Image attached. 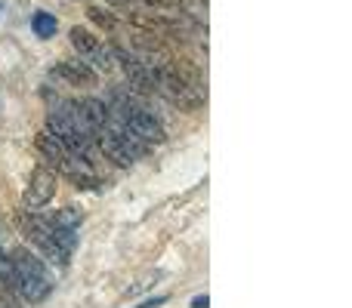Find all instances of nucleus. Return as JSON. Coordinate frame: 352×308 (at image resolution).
Returning a JSON list of instances; mask_svg holds the SVG:
<instances>
[{"label":"nucleus","mask_w":352,"mask_h":308,"mask_svg":"<svg viewBox=\"0 0 352 308\" xmlns=\"http://www.w3.org/2000/svg\"><path fill=\"white\" fill-rule=\"evenodd\" d=\"M12 268H16V293L25 299V303L37 305L50 296L53 290V281H50L43 262L37 259L28 250H16L12 253Z\"/></svg>","instance_id":"nucleus-1"},{"label":"nucleus","mask_w":352,"mask_h":308,"mask_svg":"<svg viewBox=\"0 0 352 308\" xmlns=\"http://www.w3.org/2000/svg\"><path fill=\"white\" fill-rule=\"evenodd\" d=\"M99 145H102V152L111 157V161L118 163V167H130L133 161H140L142 154H148V145L140 139H133V136L127 133V130L115 127V123H105L102 130H99Z\"/></svg>","instance_id":"nucleus-2"},{"label":"nucleus","mask_w":352,"mask_h":308,"mask_svg":"<svg viewBox=\"0 0 352 308\" xmlns=\"http://www.w3.org/2000/svg\"><path fill=\"white\" fill-rule=\"evenodd\" d=\"M109 123H115V127H121V130H127L133 139H140V142H146L148 148L152 145H161L164 142V123L155 117V111H148L146 105H140V108H133L127 117H121V121H109Z\"/></svg>","instance_id":"nucleus-3"},{"label":"nucleus","mask_w":352,"mask_h":308,"mask_svg":"<svg viewBox=\"0 0 352 308\" xmlns=\"http://www.w3.org/2000/svg\"><path fill=\"white\" fill-rule=\"evenodd\" d=\"M25 231H28V237H31V244L34 247H41V253L47 256L53 265H59V268H65V262H68V253L59 247V244L53 241V225L50 222H43L41 216H31L28 222H25Z\"/></svg>","instance_id":"nucleus-4"},{"label":"nucleus","mask_w":352,"mask_h":308,"mask_svg":"<svg viewBox=\"0 0 352 308\" xmlns=\"http://www.w3.org/2000/svg\"><path fill=\"white\" fill-rule=\"evenodd\" d=\"M53 194H56V173L47 167H37L22 194V204H25V210H41V206H47L53 200Z\"/></svg>","instance_id":"nucleus-5"},{"label":"nucleus","mask_w":352,"mask_h":308,"mask_svg":"<svg viewBox=\"0 0 352 308\" xmlns=\"http://www.w3.org/2000/svg\"><path fill=\"white\" fill-rule=\"evenodd\" d=\"M37 152H41L43 157H47V161H53L59 169L68 163V152H65V148H62V142L56 139V136L50 133V130H43V133H37Z\"/></svg>","instance_id":"nucleus-6"},{"label":"nucleus","mask_w":352,"mask_h":308,"mask_svg":"<svg viewBox=\"0 0 352 308\" xmlns=\"http://www.w3.org/2000/svg\"><path fill=\"white\" fill-rule=\"evenodd\" d=\"M53 74H59V78L72 80V84H84V86H90L93 80H96L93 68L87 65V62H80V59H74V62H62L59 68H53Z\"/></svg>","instance_id":"nucleus-7"},{"label":"nucleus","mask_w":352,"mask_h":308,"mask_svg":"<svg viewBox=\"0 0 352 308\" xmlns=\"http://www.w3.org/2000/svg\"><path fill=\"white\" fill-rule=\"evenodd\" d=\"M80 111H84L93 133H99V130L109 123V105H105L102 99H80Z\"/></svg>","instance_id":"nucleus-8"},{"label":"nucleus","mask_w":352,"mask_h":308,"mask_svg":"<svg viewBox=\"0 0 352 308\" xmlns=\"http://www.w3.org/2000/svg\"><path fill=\"white\" fill-rule=\"evenodd\" d=\"M72 47L80 53V59H90V56L96 53V49L102 47V43H99L87 28H72Z\"/></svg>","instance_id":"nucleus-9"},{"label":"nucleus","mask_w":352,"mask_h":308,"mask_svg":"<svg viewBox=\"0 0 352 308\" xmlns=\"http://www.w3.org/2000/svg\"><path fill=\"white\" fill-rule=\"evenodd\" d=\"M56 28H59V22H56L53 12H34V16H31V31H34L41 40H50V37L56 34Z\"/></svg>","instance_id":"nucleus-10"},{"label":"nucleus","mask_w":352,"mask_h":308,"mask_svg":"<svg viewBox=\"0 0 352 308\" xmlns=\"http://www.w3.org/2000/svg\"><path fill=\"white\" fill-rule=\"evenodd\" d=\"M53 241L72 256L74 247H78V228H59V225H53Z\"/></svg>","instance_id":"nucleus-11"},{"label":"nucleus","mask_w":352,"mask_h":308,"mask_svg":"<svg viewBox=\"0 0 352 308\" xmlns=\"http://www.w3.org/2000/svg\"><path fill=\"white\" fill-rule=\"evenodd\" d=\"M80 210L78 206H65V210H59L56 213V219L50 225H59V228H80Z\"/></svg>","instance_id":"nucleus-12"},{"label":"nucleus","mask_w":352,"mask_h":308,"mask_svg":"<svg viewBox=\"0 0 352 308\" xmlns=\"http://www.w3.org/2000/svg\"><path fill=\"white\" fill-rule=\"evenodd\" d=\"M0 281L6 284L10 293H16V268H12V259L6 256V250H0Z\"/></svg>","instance_id":"nucleus-13"},{"label":"nucleus","mask_w":352,"mask_h":308,"mask_svg":"<svg viewBox=\"0 0 352 308\" xmlns=\"http://www.w3.org/2000/svg\"><path fill=\"white\" fill-rule=\"evenodd\" d=\"M87 16L93 19V22L99 25V28H105V31H111L115 28V16H111V12H105V10H99V6H90V10H87Z\"/></svg>","instance_id":"nucleus-14"},{"label":"nucleus","mask_w":352,"mask_h":308,"mask_svg":"<svg viewBox=\"0 0 352 308\" xmlns=\"http://www.w3.org/2000/svg\"><path fill=\"white\" fill-rule=\"evenodd\" d=\"M90 62L99 68V71H111V68H115V56H111V49H102V47L90 56Z\"/></svg>","instance_id":"nucleus-15"},{"label":"nucleus","mask_w":352,"mask_h":308,"mask_svg":"<svg viewBox=\"0 0 352 308\" xmlns=\"http://www.w3.org/2000/svg\"><path fill=\"white\" fill-rule=\"evenodd\" d=\"M167 303V296H155V299H146V303H140L136 308H161Z\"/></svg>","instance_id":"nucleus-16"},{"label":"nucleus","mask_w":352,"mask_h":308,"mask_svg":"<svg viewBox=\"0 0 352 308\" xmlns=\"http://www.w3.org/2000/svg\"><path fill=\"white\" fill-rule=\"evenodd\" d=\"M207 305H210V299L207 296H195L192 299V308H207Z\"/></svg>","instance_id":"nucleus-17"},{"label":"nucleus","mask_w":352,"mask_h":308,"mask_svg":"<svg viewBox=\"0 0 352 308\" xmlns=\"http://www.w3.org/2000/svg\"><path fill=\"white\" fill-rule=\"evenodd\" d=\"M152 6H170V0H148Z\"/></svg>","instance_id":"nucleus-18"},{"label":"nucleus","mask_w":352,"mask_h":308,"mask_svg":"<svg viewBox=\"0 0 352 308\" xmlns=\"http://www.w3.org/2000/svg\"><path fill=\"white\" fill-rule=\"evenodd\" d=\"M111 3H118V6H130V0H111Z\"/></svg>","instance_id":"nucleus-19"},{"label":"nucleus","mask_w":352,"mask_h":308,"mask_svg":"<svg viewBox=\"0 0 352 308\" xmlns=\"http://www.w3.org/2000/svg\"><path fill=\"white\" fill-rule=\"evenodd\" d=\"M6 293H10V290H6V284H3V281H0V296H6Z\"/></svg>","instance_id":"nucleus-20"}]
</instances>
